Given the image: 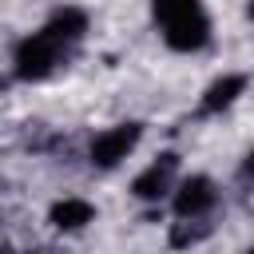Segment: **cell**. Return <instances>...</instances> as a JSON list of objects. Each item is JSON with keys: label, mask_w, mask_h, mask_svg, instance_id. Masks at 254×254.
<instances>
[{"label": "cell", "mask_w": 254, "mask_h": 254, "mask_svg": "<svg viewBox=\"0 0 254 254\" xmlns=\"http://www.w3.org/2000/svg\"><path fill=\"white\" fill-rule=\"evenodd\" d=\"M83 32H87V16H83L79 8H60L40 32H32L28 40L16 44V60H12L16 79H24V83L48 79V75L60 67L64 52H67Z\"/></svg>", "instance_id": "6da1fadb"}, {"label": "cell", "mask_w": 254, "mask_h": 254, "mask_svg": "<svg viewBox=\"0 0 254 254\" xmlns=\"http://www.w3.org/2000/svg\"><path fill=\"white\" fill-rule=\"evenodd\" d=\"M155 24L175 52H198L210 44V16L202 0H151Z\"/></svg>", "instance_id": "7a4b0ae2"}, {"label": "cell", "mask_w": 254, "mask_h": 254, "mask_svg": "<svg viewBox=\"0 0 254 254\" xmlns=\"http://www.w3.org/2000/svg\"><path fill=\"white\" fill-rule=\"evenodd\" d=\"M143 139V127L139 123H115V127H107V131H99L95 139H91V163L95 167H119L131 151H135V143Z\"/></svg>", "instance_id": "3957f363"}, {"label": "cell", "mask_w": 254, "mask_h": 254, "mask_svg": "<svg viewBox=\"0 0 254 254\" xmlns=\"http://www.w3.org/2000/svg\"><path fill=\"white\" fill-rule=\"evenodd\" d=\"M175 171H179V155H175V151H163V155H159V159L131 183V194L143 198V202H159L163 194H171Z\"/></svg>", "instance_id": "277c9868"}, {"label": "cell", "mask_w": 254, "mask_h": 254, "mask_svg": "<svg viewBox=\"0 0 254 254\" xmlns=\"http://www.w3.org/2000/svg\"><path fill=\"white\" fill-rule=\"evenodd\" d=\"M214 198H218L214 183H210L206 175H190V179H183L179 190H175V214H179V218H202V214L214 206Z\"/></svg>", "instance_id": "5b68a950"}, {"label": "cell", "mask_w": 254, "mask_h": 254, "mask_svg": "<svg viewBox=\"0 0 254 254\" xmlns=\"http://www.w3.org/2000/svg\"><path fill=\"white\" fill-rule=\"evenodd\" d=\"M48 218H52L56 230H79V226H87V222L95 218V206H91L87 198H60Z\"/></svg>", "instance_id": "8992f818"}, {"label": "cell", "mask_w": 254, "mask_h": 254, "mask_svg": "<svg viewBox=\"0 0 254 254\" xmlns=\"http://www.w3.org/2000/svg\"><path fill=\"white\" fill-rule=\"evenodd\" d=\"M242 87H246V79H242V75H222V79H214V83L206 87V95H202V111H206V115H214V111L230 107V103L242 95Z\"/></svg>", "instance_id": "52a82bcc"}, {"label": "cell", "mask_w": 254, "mask_h": 254, "mask_svg": "<svg viewBox=\"0 0 254 254\" xmlns=\"http://www.w3.org/2000/svg\"><path fill=\"white\" fill-rule=\"evenodd\" d=\"M242 175H246V179H250V183H254V147H250V151H246V163H242Z\"/></svg>", "instance_id": "ba28073f"}, {"label": "cell", "mask_w": 254, "mask_h": 254, "mask_svg": "<svg viewBox=\"0 0 254 254\" xmlns=\"http://www.w3.org/2000/svg\"><path fill=\"white\" fill-rule=\"evenodd\" d=\"M250 16H254V0H250Z\"/></svg>", "instance_id": "9c48e42d"}]
</instances>
